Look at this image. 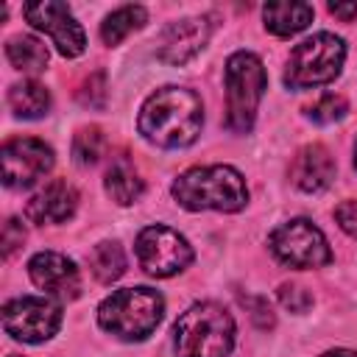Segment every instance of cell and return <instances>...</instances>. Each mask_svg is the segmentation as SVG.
I'll return each mask as SVG.
<instances>
[{"label":"cell","mask_w":357,"mask_h":357,"mask_svg":"<svg viewBox=\"0 0 357 357\" xmlns=\"http://www.w3.org/2000/svg\"><path fill=\"white\" fill-rule=\"evenodd\" d=\"M145 22H148V11H145L142 6H120V8H114V11L100 22V39H103V45L114 47V45H120L128 33L139 31Z\"/></svg>","instance_id":"obj_19"},{"label":"cell","mask_w":357,"mask_h":357,"mask_svg":"<svg viewBox=\"0 0 357 357\" xmlns=\"http://www.w3.org/2000/svg\"><path fill=\"white\" fill-rule=\"evenodd\" d=\"M89 271L100 284H112L126 273V254L117 240H103L89 254Z\"/></svg>","instance_id":"obj_20"},{"label":"cell","mask_w":357,"mask_h":357,"mask_svg":"<svg viewBox=\"0 0 357 357\" xmlns=\"http://www.w3.org/2000/svg\"><path fill=\"white\" fill-rule=\"evenodd\" d=\"M8 106H11V112L17 117L36 120V117H45L50 112V92L39 81L25 78V81L11 84V89H8Z\"/></svg>","instance_id":"obj_18"},{"label":"cell","mask_w":357,"mask_h":357,"mask_svg":"<svg viewBox=\"0 0 357 357\" xmlns=\"http://www.w3.org/2000/svg\"><path fill=\"white\" fill-rule=\"evenodd\" d=\"M279 301H282L284 310H290L296 315H301V312H307L312 307V296L301 284H282L279 287Z\"/></svg>","instance_id":"obj_26"},{"label":"cell","mask_w":357,"mask_h":357,"mask_svg":"<svg viewBox=\"0 0 357 357\" xmlns=\"http://www.w3.org/2000/svg\"><path fill=\"white\" fill-rule=\"evenodd\" d=\"M22 14L25 20L45 31L56 50L67 59H75L86 50V36H84V28L75 22L73 11L64 6V3H56V0H42V3H25L22 6Z\"/></svg>","instance_id":"obj_11"},{"label":"cell","mask_w":357,"mask_h":357,"mask_svg":"<svg viewBox=\"0 0 357 357\" xmlns=\"http://www.w3.org/2000/svg\"><path fill=\"white\" fill-rule=\"evenodd\" d=\"M209 20L206 17H184L170 22L162 36H159V47L156 56L165 64H187L192 56H198L209 39Z\"/></svg>","instance_id":"obj_13"},{"label":"cell","mask_w":357,"mask_h":357,"mask_svg":"<svg viewBox=\"0 0 357 357\" xmlns=\"http://www.w3.org/2000/svg\"><path fill=\"white\" fill-rule=\"evenodd\" d=\"M61 326V304L45 296H17L3 304V329L22 343H45Z\"/></svg>","instance_id":"obj_8"},{"label":"cell","mask_w":357,"mask_h":357,"mask_svg":"<svg viewBox=\"0 0 357 357\" xmlns=\"http://www.w3.org/2000/svg\"><path fill=\"white\" fill-rule=\"evenodd\" d=\"M335 220H337V226H340L349 237L357 240V201H343V204H337V206H335Z\"/></svg>","instance_id":"obj_28"},{"label":"cell","mask_w":357,"mask_h":357,"mask_svg":"<svg viewBox=\"0 0 357 357\" xmlns=\"http://www.w3.org/2000/svg\"><path fill=\"white\" fill-rule=\"evenodd\" d=\"M290 178L293 184L301 190V192H321L332 184L335 178V159L332 153L321 145V142H312V145H304L293 165H290Z\"/></svg>","instance_id":"obj_15"},{"label":"cell","mask_w":357,"mask_h":357,"mask_svg":"<svg viewBox=\"0 0 357 357\" xmlns=\"http://www.w3.org/2000/svg\"><path fill=\"white\" fill-rule=\"evenodd\" d=\"M165 298L151 287H126L98 307V324L120 340H145L162 321Z\"/></svg>","instance_id":"obj_4"},{"label":"cell","mask_w":357,"mask_h":357,"mask_svg":"<svg viewBox=\"0 0 357 357\" xmlns=\"http://www.w3.org/2000/svg\"><path fill=\"white\" fill-rule=\"evenodd\" d=\"M142 190H145V184H142L139 173L134 170L131 159L126 153L114 156L109 170H106V192H109V198L114 204H120V206H128V204L139 201Z\"/></svg>","instance_id":"obj_17"},{"label":"cell","mask_w":357,"mask_h":357,"mask_svg":"<svg viewBox=\"0 0 357 357\" xmlns=\"http://www.w3.org/2000/svg\"><path fill=\"white\" fill-rule=\"evenodd\" d=\"M28 276L31 282L56 296V298H78L81 293V273L73 259H67L59 251H39L28 262Z\"/></svg>","instance_id":"obj_12"},{"label":"cell","mask_w":357,"mask_h":357,"mask_svg":"<svg viewBox=\"0 0 357 357\" xmlns=\"http://www.w3.org/2000/svg\"><path fill=\"white\" fill-rule=\"evenodd\" d=\"M329 14L340 17V20H354L357 17V3H329Z\"/></svg>","instance_id":"obj_29"},{"label":"cell","mask_w":357,"mask_h":357,"mask_svg":"<svg viewBox=\"0 0 357 357\" xmlns=\"http://www.w3.org/2000/svg\"><path fill=\"white\" fill-rule=\"evenodd\" d=\"M346 112H349L346 98H343V95H335V92H326V95H321L312 106H307V117H310L312 123H321V126H329V123L343 120Z\"/></svg>","instance_id":"obj_23"},{"label":"cell","mask_w":357,"mask_h":357,"mask_svg":"<svg viewBox=\"0 0 357 357\" xmlns=\"http://www.w3.org/2000/svg\"><path fill=\"white\" fill-rule=\"evenodd\" d=\"M103 151H106V137H103V131L98 126H84V128L75 131V137H73V159H75V165L89 167L103 156Z\"/></svg>","instance_id":"obj_22"},{"label":"cell","mask_w":357,"mask_h":357,"mask_svg":"<svg viewBox=\"0 0 357 357\" xmlns=\"http://www.w3.org/2000/svg\"><path fill=\"white\" fill-rule=\"evenodd\" d=\"M22 243H25V226H22V220L20 218H8L3 223V254L11 257Z\"/></svg>","instance_id":"obj_27"},{"label":"cell","mask_w":357,"mask_h":357,"mask_svg":"<svg viewBox=\"0 0 357 357\" xmlns=\"http://www.w3.org/2000/svg\"><path fill=\"white\" fill-rule=\"evenodd\" d=\"M11 357H17V354H11Z\"/></svg>","instance_id":"obj_32"},{"label":"cell","mask_w":357,"mask_h":357,"mask_svg":"<svg viewBox=\"0 0 357 357\" xmlns=\"http://www.w3.org/2000/svg\"><path fill=\"white\" fill-rule=\"evenodd\" d=\"M315 11L310 3H298V0H284V3H268L262 8V20L265 28L276 36H293L298 31H304L312 22Z\"/></svg>","instance_id":"obj_16"},{"label":"cell","mask_w":357,"mask_h":357,"mask_svg":"<svg viewBox=\"0 0 357 357\" xmlns=\"http://www.w3.org/2000/svg\"><path fill=\"white\" fill-rule=\"evenodd\" d=\"M173 198L190 209H215V212H240L248 204V187L240 170L231 165H204V167H190L184 170L173 187Z\"/></svg>","instance_id":"obj_2"},{"label":"cell","mask_w":357,"mask_h":357,"mask_svg":"<svg viewBox=\"0 0 357 357\" xmlns=\"http://www.w3.org/2000/svg\"><path fill=\"white\" fill-rule=\"evenodd\" d=\"M354 167H357V142H354Z\"/></svg>","instance_id":"obj_31"},{"label":"cell","mask_w":357,"mask_h":357,"mask_svg":"<svg viewBox=\"0 0 357 357\" xmlns=\"http://www.w3.org/2000/svg\"><path fill=\"white\" fill-rule=\"evenodd\" d=\"M6 56L14 70L42 73L47 67V47L36 36H11L6 42Z\"/></svg>","instance_id":"obj_21"},{"label":"cell","mask_w":357,"mask_h":357,"mask_svg":"<svg viewBox=\"0 0 357 357\" xmlns=\"http://www.w3.org/2000/svg\"><path fill=\"white\" fill-rule=\"evenodd\" d=\"M78 100L84 106H89V109H100L103 106V100H106V78H103V73H92L84 81V86L78 89Z\"/></svg>","instance_id":"obj_25"},{"label":"cell","mask_w":357,"mask_h":357,"mask_svg":"<svg viewBox=\"0 0 357 357\" xmlns=\"http://www.w3.org/2000/svg\"><path fill=\"white\" fill-rule=\"evenodd\" d=\"M3 159V184L8 190H28L53 167V148L33 137L8 139L0 151Z\"/></svg>","instance_id":"obj_10"},{"label":"cell","mask_w":357,"mask_h":357,"mask_svg":"<svg viewBox=\"0 0 357 357\" xmlns=\"http://www.w3.org/2000/svg\"><path fill=\"white\" fill-rule=\"evenodd\" d=\"M268 86L265 67L259 56L237 50L226 61V128L234 134H248L257 120L262 92Z\"/></svg>","instance_id":"obj_5"},{"label":"cell","mask_w":357,"mask_h":357,"mask_svg":"<svg viewBox=\"0 0 357 357\" xmlns=\"http://www.w3.org/2000/svg\"><path fill=\"white\" fill-rule=\"evenodd\" d=\"M204 126V103L192 89L162 86L145 98L139 109V134L159 148H187Z\"/></svg>","instance_id":"obj_1"},{"label":"cell","mask_w":357,"mask_h":357,"mask_svg":"<svg viewBox=\"0 0 357 357\" xmlns=\"http://www.w3.org/2000/svg\"><path fill=\"white\" fill-rule=\"evenodd\" d=\"M321 357H357V351L354 349H335V351H326Z\"/></svg>","instance_id":"obj_30"},{"label":"cell","mask_w":357,"mask_h":357,"mask_svg":"<svg viewBox=\"0 0 357 357\" xmlns=\"http://www.w3.org/2000/svg\"><path fill=\"white\" fill-rule=\"evenodd\" d=\"M346 59V42L335 33H315L293 47L284 70V84L290 89H310L329 84L340 75Z\"/></svg>","instance_id":"obj_6"},{"label":"cell","mask_w":357,"mask_h":357,"mask_svg":"<svg viewBox=\"0 0 357 357\" xmlns=\"http://www.w3.org/2000/svg\"><path fill=\"white\" fill-rule=\"evenodd\" d=\"M78 209V192L70 181L64 178H53L50 184H45L25 206V218L36 226L45 223H67Z\"/></svg>","instance_id":"obj_14"},{"label":"cell","mask_w":357,"mask_h":357,"mask_svg":"<svg viewBox=\"0 0 357 357\" xmlns=\"http://www.w3.org/2000/svg\"><path fill=\"white\" fill-rule=\"evenodd\" d=\"M137 262L148 276L167 279L173 273H181L192 262V248L187 237L173 231L170 226H145L137 234Z\"/></svg>","instance_id":"obj_9"},{"label":"cell","mask_w":357,"mask_h":357,"mask_svg":"<svg viewBox=\"0 0 357 357\" xmlns=\"http://www.w3.org/2000/svg\"><path fill=\"white\" fill-rule=\"evenodd\" d=\"M176 357H229L234 349V321L215 304L201 301L184 310L173 326Z\"/></svg>","instance_id":"obj_3"},{"label":"cell","mask_w":357,"mask_h":357,"mask_svg":"<svg viewBox=\"0 0 357 357\" xmlns=\"http://www.w3.org/2000/svg\"><path fill=\"white\" fill-rule=\"evenodd\" d=\"M268 245L279 262L298 268V271L324 268L332 262V248H329L324 231L315 223H310L307 218H296V220L276 226L268 237Z\"/></svg>","instance_id":"obj_7"},{"label":"cell","mask_w":357,"mask_h":357,"mask_svg":"<svg viewBox=\"0 0 357 357\" xmlns=\"http://www.w3.org/2000/svg\"><path fill=\"white\" fill-rule=\"evenodd\" d=\"M240 304L248 310L251 321H254L259 329H273L276 315H273V310H271L268 298H262V296H240Z\"/></svg>","instance_id":"obj_24"}]
</instances>
